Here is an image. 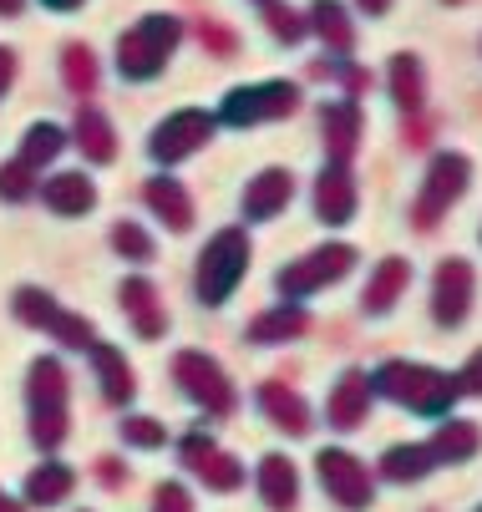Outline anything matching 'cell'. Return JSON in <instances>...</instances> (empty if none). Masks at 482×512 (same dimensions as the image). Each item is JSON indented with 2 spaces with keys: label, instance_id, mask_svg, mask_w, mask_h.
I'll return each mask as SVG.
<instances>
[{
  "label": "cell",
  "instance_id": "obj_3",
  "mask_svg": "<svg viewBox=\"0 0 482 512\" xmlns=\"http://www.w3.org/2000/svg\"><path fill=\"white\" fill-rule=\"evenodd\" d=\"M361 6H371V11H386V6H391V0H361Z\"/></svg>",
  "mask_w": 482,
  "mask_h": 512
},
{
  "label": "cell",
  "instance_id": "obj_2",
  "mask_svg": "<svg viewBox=\"0 0 482 512\" xmlns=\"http://www.w3.org/2000/svg\"><path fill=\"white\" fill-rule=\"evenodd\" d=\"M315 16H320V26H325V36H335L340 46H346V41H351V31H346V16H340L335 6H320Z\"/></svg>",
  "mask_w": 482,
  "mask_h": 512
},
{
  "label": "cell",
  "instance_id": "obj_1",
  "mask_svg": "<svg viewBox=\"0 0 482 512\" xmlns=\"http://www.w3.org/2000/svg\"><path fill=\"white\" fill-rule=\"evenodd\" d=\"M417 56H396V92H401V102H411L417 107V97H422V77H417Z\"/></svg>",
  "mask_w": 482,
  "mask_h": 512
}]
</instances>
